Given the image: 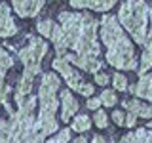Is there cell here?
Masks as SVG:
<instances>
[{"mask_svg": "<svg viewBox=\"0 0 152 143\" xmlns=\"http://www.w3.org/2000/svg\"><path fill=\"white\" fill-rule=\"evenodd\" d=\"M101 40L107 46V61L116 69L135 71L137 57L133 52V44L124 35L120 23L114 15H103L101 21Z\"/></svg>", "mask_w": 152, "mask_h": 143, "instance_id": "6da1fadb", "label": "cell"}, {"mask_svg": "<svg viewBox=\"0 0 152 143\" xmlns=\"http://www.w3.org/2000/svg\"><path fill=\"white\" fill-rule=\"evenodd\" d=\"M72 50L76 52L74 55L65 54L63 57L69 63H74L76 67L84 69L86 73H99V69L103 67V61L97 59L99 55V42H97V21L93 15L84 13L82 17V31L76 40Z\"/></svg>", "mask_w": 152, "mask_h": 143, "instance_id": "7a4b0ae2", "label": "cell"}, {"mask_svg": "<svg viewBox=\"0 0 152 143\" xmlns=\"http://www.w3.org/2000/svg\"><path fill=\"white\" fill-rule=\"evenodd\" d=\"M59 86L61 80L53 73H46L42 76L40 90H38L40 114H38V120L34 122V132H42L44 136H50L59 128V124L55 120V111L59 107V99H57Z\"/></svg>", "mask_w": 152, "mask_h": 143, "instance_id": "3957f363", "label": "cell"}, {"mask_svg": "<svg viewBox=\"0 0 152 143\" xmlns=\"http://www.w3.org/2000/svg\"><path fill=\"white\" fill-rule=\"evenodd\" d=\"M118 21L131 35L139 46L145 44L146 38V21H148V4L145 0H126L118 10Z\"/></svg>", "mask_w": 152, "mask_h": 143, "instance_id": "277c9868", "label": "cell"}, {"mask_svg": "<svg viewBox=\"0 0 152 143\" xmlns=\"http://www.w3.org/2000/svg\"><path fill=\"white\" fill-rule=\"evenodd\" d=\"M46 54H48V44L46 42L42 40V38L28 36V44L17 52L19 61H21L23 67H25L23 74L34 78V76L40 73V63H42V57Z\"/></svg>", "mask_w": 152, "mask_h": 143, "instance_id": "5b68a950", "label": "cell"}, {"mask_svg": "<svg viewBox=\"0 0 152 143\" xmlns=\"http://www.w3.org/2000/svg\"><path fill=\"white\" fill-rule=\"evenodd\" d=\"M51 67H53L55 71H59V73H61V76L65 78V82L69 84L70 90H76L78 94L86 95V97H91V95H93V92H95L93 86L88 84V82H84L82 74H80L78 71H74L65 57H55L53 63H51Z\"/></svg>", "mask_w": 152, "mask_h": 143, "instance_id": "8992f818", "label": "cell"}, {"mask_svg": "<svg viewBox=\"0 0 152 143\" xmlns=\"http://www.w3.org/2000/svg\"><path fill=\"white\" fill-rule=\"evenodd\" d=\"M82 17L84 13H70V12H61L59 13V25L63 29V35L66 40V46L74 48L76 40L82 31Z\"/></svg>", "mask_w": 152, "mask_h": 143, "instance_id": "52a82bcc", "label": "cell"}, {"mask_svg": "<svg viewBox=\"0 0 152 143\" xmlns=\"http://www.w3.org/2000/svg\"><path fill=\"white\" fill-rule=\"evenodd\" d=\"M44 4L46 0H13V10L19 17H34Z\"/></svg>", "mask_w": 152, "mask_h": 143, "instance_id": "ba28073f", "label": "cell"}, {"mask_svg": "<svg viewBox=\"0 0 152 143\" xmlns=\"http://www.w3.org/2000/svg\"><path fill=\"white\" fill-rule=\"evenodd\" d=\"M15 32H17V27H15L12 13H10V6L6 2H0V36L10 38Z\"/></svg>", "mask_w": 152, "mask_h": 143, "instance_id": "9c48e42d", "label": "cell"}, {"mask_svg": "<svg viewBox=\"0 0 152 143\" xmlns=\"http://www.w3.org/2000/svg\"><path fill=\"white\" fill-rule=\"evenodd\" d=\"M76 109H78V101L70 94V90H61V120L69 122L76 114Z\"/></svg>", "mask_w": 152, "mask_h": 143, "instance_id": "30bf717a", "label": "cell"}, {"mask_svg": "<svg viewBox=\"0 0 152 143\" xmlns=\"http://www.w3.org/2000/svg\"><path fill=\"white\" fill-rule=\"evenodd\" d=\"M116 0H70L72 8H89L93 12H104L107 13L110 8H114Z\"/></svg>", "mask_w": 152, "mask_h": 143, "instance_id": "8fae6325", "label": "cell"}, {"mask_svg": "<svg viewBox=\"0 0 152 143\" xmlns=\"http://www.w3.org/2000/svg\"><path fill=\"white\" fill-rule=\"evenodd\" d=\"M131 92L137 95V97H145L152 101V74H141V80L137 82V86H131Z\"/></svg>", "mask_w": 152, "mask_h": 143, "instance_id": "7c38bea8", "label": "cell"}, {"mask_svg": "<svg viewBox=\"0 0 152 143\" xmlns=\"http://www.w3.org/2000/svg\"><path fill=\"white\" fill-rule=\"evenodd\" d=\"M124 107H126L129 113H133L135 116L152 118V105L142 103V101H139V99H129V101H124Z\"/></svg>", "mask_w": 152, "mask_h": 143, "instance_id": "4fadbf2b", "label": "cell"}, {"mask_svg": "<svg viewBox=\"0 0 152 143\" xmlns=\"http://www.w3.org/2000/svg\"><path fill=\"white\" fill-rule=\"evenodd\" d=\"M50 40L53 42V46H55V52H57V55H61V57H63V55L66 54V50H69V46H66L65 35H63V29H61V25H59V23H53V29H51Z\"/></svg>", "mask_w": 152, "mask_h": 143, "instance_id": "5bb4252c", "label": "cell"}, {"mask_svg": "<svg viewBox=\"0 0 152 143\" xmlns=\"http://www.w3.org/2000/svg\"><path fill=\"white\" fill-rule=\"evenodd\" d=\"M13 63H15V61H13V57L8 54L6 50H4V48H0V84L4 82V76H6V71L8 69H12L13 67Z\"/></svg>", "mask_w": 152, "mask_h": 143, "instance_id": "9a60e30c", "label": "cell"}, {"mask_svg": "<svg viewBox=\"0 0 152 143\" xmlns=\"http://www.w3.org/2000/svg\"><path fill=\"white\" fill-rule=\"evenodd\" d=\"M91 128V120H89L86 114H78L72 120V130L74 132H88Z\"/></svg>", "mask_w": 152, "mask_h": 143, "instance_id": "2e32d148", "label": "cell"}, {"mask_svg": "<svg viewBox=\"0 0 152 143\" xmlns=\"http://www.w3.org/2000/svg\"><path fill=\"white\" fill-rule=\"evenodd\" d=\"M10 92H12V88H10L8 84H4V82L0 84V103H2V105H4V109H6V111L13 116V109H12V105H10V101H8Z\"/></svg>", "mask_w": 152, "mask_h": 143, "instance_id": "e0dca14e", "label": "cell"}, {"mask_svg": "<svg viewBox=\"0 0 152 143\" xmlns=\"http://www.w3.org/2000/svg\"><path fill=\"white\" fill-rule=\"evenodd\" d=\"M99 99H101V105H104V107H114V105L118 103V97L112 90H104Z\"/></svg>", "mask_w": 152, "mask_h": 143, "instance_id": "ac0fdd59", "label": "cell"}, {"mask_svg": "<svg viewBox=\"0 0 152 143\" xmlns=\"http://www.w3.org/2000/svg\"><path fill=\"white\" fill-rule=\"evenodd\" d=\"M36 29H38V32H40L42 36L50 38L51 29H53V21H51V19H44V21H38V23H36Z\"/></svg>", "mask_w": 152, "mask_h": 143, "instance_id": "d6986e66", "label": "cell"}, {"mask_svg": "<svg viewBox=\"0 0 152 143\" xmlns=\"http://www.w3.org/2000/svg\"><path fill=\"white\" fill-rule=\"evenodd\" d=\"M112 84H114V90H116V92H124V90L127 88V78L122 73H114L112 74Z\"/></svg>", "mask_w": 152, "mask_h": 143, "instance_id": "ffe728a7", "label": "cell"}, {"mask_svg": "<svg viewBox=\"0 0 152 143\" xmlns=\"http://www.w3.org/2000/svg\"><path fill=\"white\" fill-rule=\"evenodd\" d=\"M93 122H95L97 128H107V124H108L107 113L101 111V109H97V111H95V116H93Z\"/></svg>", "mask_w": 152, "mask_h": 143, "instance_id": "44dd1931", "label": "cell"}, {"mask_svg": "<svg viewBox=\"0 0 152 143\" xmlns=\"http://www.w3.org/2000/svg\"><path fill=\"white\" fill-rule=\"evenodd\" d=\"M70 141V130H61L59 133H57L55 137H51V139H48L46 143H69Z\"/></svg>", "mask_w": 152, "mask_h": 143, "instance_id": "7402d4cb", "label": "cell"}, {"mask_svg": "<svg viewBox=\"0 0 152 143\" xmlns=\"http://www.w3.org/2000/svg\"><path fill=\"white\" fill-rule=\"evenodd\" d=\"M86 107H88V109H93V111H97V109L101 107V99H99V97H93V95H91V97H88V103H86Z\"/></svg>", "mask_w": 152, "mask_h": 143, "instance_id": "603a6c76", "label": "cell"}, {"mask_svg": "<svg viewBox=\"0 0 152 143\" xmlns=\"http://www.w3.org/2000/svg\"><path fill=\"white\" fill-rule=\"evenodd\" d=\"M108 80H110V76H108V74H104V73H95V82H97V84L107 86Z\"/></svg>", "mask_w": 152, "mask_h": 143, "instance_id": "cb8c5ba5", "label": "cell"}, {"mask_svg": "<svg viewBox=\"0 0 152 143\" xmlns=\"http://www.w3.org/2000/svg\"><path fill=\"white\" fill-rule=\"evenodd\" d=\"M112 120L118 124V126H124V122H126V116H124L122 111H114L112 113Z\"/></svg>", "mask_w": 152, "mask_h": 143, "instance_id": "d4e9b609", "label": "cell"}, {"mask_svg": "<svg viewBox=\"0 0 152 143\" xmlns=\"http://www.w3.org/2000/svg\"><path fill=\"white\" fill-rule=\"evenodd\" d=\"M10 126H12V120H4V118H0V133H6V136H8Z\"/></svg>", "mask_w": 152, "mask_h": 143, "instance_id": "484cf974", "label": "cell"}, {"mask_svg": "<svg viewBox=\"0 0 152 143\" xmlns=\"http://www.w3.org/2000/svg\"><path fill=\"white\" fill-rule=\"evenodd\" d=\"M135 124H137V116H135L133 113H129V114L126 116V122H124V126H129V128H133Z\"/></svg>", "mask_w": 152, "mask_h": 143, "instance_id": "4316f807", "label": "cell"}, {"mask_svg": "<svg viewBox=\"0 0 152 143\" xmlns=\"http://www.w3.org/2000/svg\"><path fill=\"white\" fill-rule=\"evenodd\" d=\"M120 143H137V139H135V136H133V133H126V136L120 139Z\"/></svg>", "mask_w": 152, "mask_h": 143, "instance_id": "83f0119b", "label": "cell"}, {"mask_svg": "<svg viewBox=\"0 0 152 143\" xmlns=\"http://www.w3.org/2000/svg\"><path fill=\"white\" fill-rule=\"evenodd\" d=\"M91 143H107V139H104L103 136H93V139H91Z\"/></svg>", "mask_w": 152, "mask_h": 143, "instance_id": "f1b7e54d", "label": "cell"}, {"mask_svg": "<svg viewBox=\"0 0 152 143\" xmlns=\"http://www.w3.org/2000/svg\"><path fill=\"white\" fill-rule=\"evenodd\" d=\"M0 143H13V141L10 139V137L6 136V133H0Z\"/></svg>", "mask_w": 152, "mask_h": 143, "instance_id": "f546056e", "label": "cell"}, {"mask_svg": "<svg viewBox=\"0 0 152 143\" xmlns=\"http://www.w3.org/2000/svg\"><path fill=\"white\" fill-rule=\"evenodd\" d=\"M69 143H88V141H86V137H76L74 141H69Z\"/></svg>", "mask_w": 152, "mask_h": 143, "instance_id": "4dcf8cb0", "label": "cell"}, {"mask_svg": "<svg viewBox=\"0 0 152 143\" xmlns=\"http://www.w3.org/2000/svg\"><path fill=\"white\" fill-rule=\"evenodd\" d=\"M145 143H152V132L146 133V141H145Z\"/></svg>", "mask_w": 152, "mask_h": 143, "instance_id": "1f68e13d", "label": "cell"}, {"mask_svg": "<svg viewBox=\"0 0 152 143\" xmlns=\"http://www.w3.org/2000/svg\"><path fill=\"white\" fill-rule=\"evenodd\" d=\"M146 128H148V130H152V122H146Z\"/></svg>", "mask_w": 152, "mask_h": 143, "instance_id": "d6a6232c", "label": "cell"}]
</instances>
